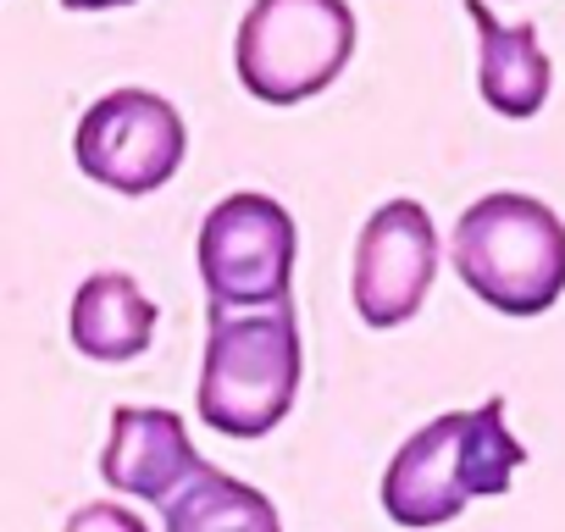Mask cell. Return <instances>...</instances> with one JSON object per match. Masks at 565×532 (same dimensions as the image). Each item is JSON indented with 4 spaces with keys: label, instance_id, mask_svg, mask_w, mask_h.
Here are the masks:
<instances>
[{
    "label": "cell",
    "instance_id": "obj_1",
    "mask_svg": "<svg viewBox=\"0 0 565 532\" xmlns=\"http://www.w3.org/2000/svg\"><path fill=\"white\" fill-rule=\"evenodd\" d=\"M526 466V444L504 422V400L471 411H444L399 444L383 471V510L405 532H433L455 521L471 499H493Z\"/></svg>",
    "mask_w": 565,
    "mask_h": 532
},
{
    "label": "cell",
    "instance_id": "obj_2",
    "mask_svg": "<svg viewBox=\"0 0 565 532\" xmlns=\"http://www.w3.org/2000/svg\"><path fill=\"white\" fill-rule=\"evenodd\" d=\"M460 284L499 317H543L565 295V222L537 194H482L449 233Z\"/></svg>",
    "mask_w": 565,
    "mask_h": 532
},
{
    "label": "cell",
    "instance_id": "obj_3",
    "mask_svg": "<svg viewBox=\"0 0 565 532\" xmlns=\"http://www.w3.org/2000/svg\"><path fill=\"white\" fill-rule=\"evenodd\" d=\"M306 377L300 317L295 306L266 311H216L205 328L200 366V422L222 438H266L295 411Z\"/></svg>",
    "mask_w": 565,
    "mask_h": 532
},
{
    "label": "cell",
    "instance_id": "obj_4",
    "mask_svg": "<svg viewBox=\"0 0 565 532\" xmlns=\"http://www.w3.org/2000/svg\"><path fill=\"white\" fill-rule=\"evenodd\" d=\"M350 0H255L233 40L238 84L266 106H300L350 67L355 56Z\"/></svg>",
    "mask_w": 565,
    "mask_h": 532
},
{
    "label": "cell",
    "instance_id": "obj_5",
    "mask_svg": "<svg viewBox=\"0 0 565 532\" xmlns=\"http://www.w3.org/2000/svg\"><path fill=\"white\" fill-rule=\"evenodd\" d=\"M300 227L271 194L238 189L200 222V284L216 311L295 306Z\"/></svg>",
    "mask_w": 565,
    "mask_h": 532
},
{
    "label": "cell",
    "instance_id": "obj_6",
    "mask_svg": "<svg viewBox=\"0 0 565 532\" xmlns=\"http://www.w3.org/2000/svg\"><path fill=\"white\" fill-rule=\"evenodd\" d=\"M183 150H189V128L178 106L156 89L100 95L73 134L78 167L117 194H156L183 167Z\"/></svg>",
    "mask_w": 565,
    "mask_h": 532
},
{
    "label": "cell",
    "instance_id": "obj_7",
    "mask_svg": "<svg viewBox=\"0 0 565 532\" xmlns=\"http://www.w3.org/2000/svg\"><path fill=\"white\" fill-rule=\"evenodd\" d=\"M438 278V222L427 216L422 200H383L361 238H355V317L366 328H399L422 311L427 289Z\"/></svg>",
    "mask_w": 565,
    "mask_h": 532
},
{
    "label": "cell",
    "instance_id": "obj_8",
    "mask_svg": "<svg viewBox=\"0 0 565 532\" xmlns=\"http://www.w3.org/2000/svg\"><path fill=\"white\" fill-rule=\"evenodd\" d=\"M200 466L205 460L189 444V427H183L178 411H167V405H122L111 416V438L100 449L106 488L134 493V499L161 510Z\"/></svg>",
    "mask_w": 565,
    "mask_h": 532
},
{
    "label": "cell",
    "instance_id": "obj_9",
    "mask_svg": "<svg viewBox=\"0 0 565 532\" xmlns=\"http://www.w3.org/2000/svg\"><path fill=\"white\" fill-rule=\"evenodd\" d=\"M466 18L477 29V89H482V100L510 123L537 117L548 89H554V67H548V51L537 45V29L532 23H499L488 12V0H466Z\"/></svg>",
    "mask_w": 565,
    "mask_h": 532
},
{
    "label": "cell",
    "instance_id": "obj_10",
    "mask_svg": "<svg viewBox=\"0 0 565 532\" xmlns=\"http://www.w3.org/2000/svg\"><path fill=\"white\" fill-rule=\"evenodd\" d=\"M156 317H161L156 300H150L128 273H89V278L78 284V295H73L67 328H73L78 355L117 366V361H134V355L150 350Z\"/></svg>",
    "mask_w": 565,
    "mask_h": 532
},
{
    "label": "cell",
    "instance_id": "obj_11",
    "mask_svg": "<svg viewBox=\"0 0 565 532\" xmlns=\"http://www.w3.org/2000/svg\"><path fill=\"white\" fill-rule=\"evenodd\" d=\"M161 532H282V521L260 488H249L244 477H227L222 466L205 460L161 504Z\"/></svg>",
    "mask_w": 565,
    "mask_h": 532
},
{
    "label": "cell",
    "instance_id": "obj_12",
    "mask_svg": "<svg viewBox=\"0 0 565 532\" xmlns=\"http://www.w3.org/2000/svg\"><path fill=\"white\" fill-rule=\"evenodd\" d=\"M62 532H150L128 504H117V499H95V504H78L73 515H67V526Z\"/></svg>",
    "mask_w": 565,
    "mask_h": 532
},
{
    "label": "cell",
    "instance_id": "obj_13",
    "mask_svg": "<svg viewBox=\"0 0 565 532\" xmlns=\"http://www.w3.org/2000/svg\"><path fill=\"white\" fill-rule=\"evenodd\" d=\"M67 12H111V7H134V0H62Z\"/></svg>",
    "mask_w": 565,
    "mask_h": 532
}]
</instances>
